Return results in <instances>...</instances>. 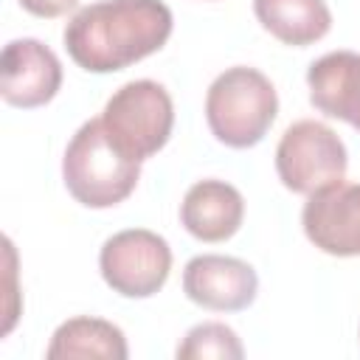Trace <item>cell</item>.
Masks as SVG:
<instances>
[{
  "label": "cell",
  "mask_w": 360,
  "mask_h": 360,
  "mask_svg": "<svg viewBox=\"0 0 360 360\" xmlns=\"http://www.w3.org/2000/svg\"><path fill=\"white\" fill-rule=\"evenodd\" d=\"M172 25V8L163 0H98L70 17L62 39L79 68L115 73L160 51Z\"/></svg>",
  "instance_id": "1"
},
{
  "label": "cell",
  "mask_w": 360,
  "mask_h": 360,
  "mask_svg": "<svg viewBox=\"0 0 360 360\" xmlns=\"http://www.w3.org/2000/svg\"><path fill=\"white\" fill-rule=\"evenodd\" d=\"M141 177V160L127 158L107 135L101 118L84 121L62 158V180L76 202L112 208L124 202Z\"/></svg>",
  "instance_id": "2"
},
{
  "label": "cell",
  "mask_w": 360,
  "mask_h": 360,
  "mask_svg": "<svg viewBox=\"0 0 360 360\" xmlns=\"http://www.w3.org/2000/svg\"><path fill=\"white\" fill-rule=\"evenodd\" d=\"M278 96L270 79L248 65L219 73L205 93V121L214 138L231 149L256 146L273 127Z\"/></svg>",
  "instance_id": "3"
},
{
  "label": "cell",
  "mask_w": 360,
  "mask_h": 360,
  "mask_svg": "<svg viewBox=\"0 0 360 360\" xmlns=\"http://www.w3.org/2000/svg\"><path fill=\"white\" fill-rule=\"evenodd\" d=\"M101 124L127 158L146 160L166 146L174 127V104L163 84L135 79L110 96Z\"/></svg>",
  "instance_id": "4"
},
{
  "label": "cell",
  "mask_w": 360,
  "mask_h": 360,
  "mask_svg": "<svg viewBox=\"0 0 360 360\" xmlns=\"http://www.w3.org/2000/svg\"><path fill=\"white\" fill-rule=\"evenodd\" d=\"M349 155L343 141L323 121H295L276 146L278 180L295 194H315L346 177Z\"/></svg>",
  "instance_id": "5"
},
{
  "label": "cell",
  "mask_w": 360,
  "mask_h": 360,
  "mask_svg": "<svg viewBox=\"0 0 360 360\" xmlns=\"http://www.w3.org/2000/svg\"><path fill=\"white\" fill-rule=\"evenodd\" d=\"M98 270L112 292L124 298H149L172 273V248L155 231L127 228L101 245Z\"/></svg>",
  "instance_id": "6"
},
{
  "label": "cell",
  "mask_w": 360,
  "mask_h": 360,
  "mask_svg": "<svg viewBox=\"0 0 360 360\" xmlns=\"http://www.w3.org/2000/svg\"><path fill=\"white\" fill-rule=\"evenodd\" d=\"M307 239L329 256H360V183L326 186L304 202Z\"/></svg>",
  "instance_id": "7"
},
{
  "label": "cell",
  "mask_w": 360,
  "mask_h": 360,
  "mask_svg": "<svg viewBox=\"0 0 360 360\" xmlns=\"http://www.w3.org/2000/svg\"><path fill=\"white\" fill-rule=\"evenodd\" d=\"M62 87V65L39 39H11L0 59V96L11 107H42Z\"/></svg>",
  "instance_id": "8"
},
{
  "label": "cell",
  "mask_w": 360,
  "mask_h": 360,
  "mask_svg": "<svg viewBox=\"0 0 360 360\" xmlns=\"http://www.w3.org/2000/svg\"><path fill=\"white\" fill-rule=\"evenodd\" d=\"M183 292L197 307L214 312H239L253 304L259 292V276L248 262L236 256L202 253L186 264Z\"/></svg>",
  "instance_id": "9"
},
{
  "label": "cell",
  "mask_w": 360,
  "mask_h": 360,
  "mask_svg": "<svg viewBox=\"0 0 360 360\" xmlns=\"http://www.w3.org/2000/svg\"><path fill=\"white\" fill-rule=\"evenodd\" d=\"M245 219V200L236 186L225 180H200L194 183L180 202L183 228L200 242H225L231 239Z\"/></svg>",
  "instance_id": "10"
},
{
  "label": "cell",
  "mask_w": 360,
  "mask_h": 360,
  "mask_svg": "<svg viewBox=\"0 0 360 360\" xmlns=\"http://www.w3.org/2000/svg\"><path fill=\"white\" fill-rule=\"evenodd\" d=\"M309 101L329 118H340L360 132V53L332 51L307 70Z\"/></svg>",
  "instance_id": "11"
},
{
  "label": "cell",
  "mask_w": 360,
  "mask_h": 360,
  "mask_svg": "<svg viewBox=\"0 0 360 360\" xmlns=\"http://www.w3.org/2000/svg\"><path fill=\"white\" fill-rule=\"evenodd\" d=\"M253 14L264 31L292 48L312 45L332 28L326 0H253Z\"/></svg>",
  "instance_id": "12"
},
{
  "label": "cell",
  "mask_w": 360,
  "mask_h": 360,
  "mask_svg": "<svg viewBox=\"0 0 360 360\" xmlns=\"http://www.w3.org/2000/svg\"><path fill=\"white\" fill-rule=\"evenodd\" d=\"M45 354L51 360L59 357H101V360H127V338L124 332L104 321V318H90L79 315L56 326Z\"/></svg>",
  "instance_id": "13"
},
{
  "label": "cell",
  "mask_w": 360,
  "mask_h": 360,
  "mask_svg": "<svg viewBox=\"0 0 360 360\" xmlns=\"http://www.w3.org/2000/svg\"><path fill=\"white\" fill-rule=\"evenodd\" d=\"M245 354L236 332L219 321L197 323L177 346L180 360H239Z\"/></svg>",
  "instance_id": "14"
},
{
  "label": "cell",
  "mask_w": 360,
  "mask_h": 360,
  "mask_svg": "<svg viewBox=\"0 0 360 360\" xmlns=\"http://www.w3.org/2000/svg\"><path fill=\"white\" fill-rule=\"evenodd\" d=\"M20 6L34 17L53 20V17H62V14L73 11L79 6V0H20Z\"/></svg>",
  "instance_id": "15"
}]
</instances>
